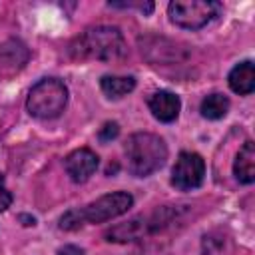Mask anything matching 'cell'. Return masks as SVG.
Segmentation results:
<instances>
[{
	"mask_svg": "<svg viewBox=\"0 0 255 255\" xmlns=\"http://www.w3.org/2000/svg\"><path fill=\"white\" fill-rule=\"evenodd\" d=\"M70 54L76 60H102L114 62L128 54L124 34L116 26H94L82 32L70 46Z\"/></svg>",
	"mask_w": 255,
	"mask_h": 255,
	"instance_id": "cell-1",
	"label": "cell"
},
{
	"mask_svg": "<svg viewBox=\"0 0 255 255\" xmlns=\"http://www.w3.org/2000/svg\"><path fill=\"white\" fill-rule=\"evenodd\" d=\"M126 157L128 169L137 177H147L157 171L167 159L165 141L149 131L131 133L126 141Z\"/></svg>",
	"mask_w": 255,
	"mask_h": 255,
	"instance_id": "cell-2",
	"label": "cell"
},
{
	"mask_svg": "<svg viewBox=\"0 0 255 255\" xmlns=\"http://www.w3.org/2000/svg\"><path fill=\"white\" fill-rule=\"evenodd\" d=\"M68 104V88L58 78H44L32 86L26 98V108L34 118H58Z\"/></svg>",
	"mask_w": 255,
	"mask_h": 255,
	"instance_id": "cell-3",
	"label": "cell"
},
{
	"mask_svg": "<svg viewBox=\"0 0 255 255\" xmlns=\"http://www.w3.org/2000/svg\"><path fill=\"white\" fill-rule=\"evenodd\" d=\"M219 10L221 4L209 0H175L167 6L169 20L185 30H199L207 26L219 14Z\"/></svg>",
	"mask_w": 255,
	"mask_h": 255,
	"instance_id": "cell-4",
	"label": "cell"
},
{
	"mask_svg": "<svg viewBox=\"0 0 255 255\" xmlns=\"http://www.w3.org/2000/svg\"><path fill=\"white\" fill-rule=\"evenodd\" d=\"M133 205V197L128 191H114L98 197L96 201L88 203L86 207L78 209L82 223H104L122 213H126Z\"/></svg>",
	"mask_w": 255,
	"mask_h": 255,
	"instance_id": "cell-5",
	"label": "cell"
},
{
	"mask_svg": "<svg viewBox=\"0 0 255 255\" xmlns=\"http://www.w3.org/2000/svg\"><path fill=\"white\" fill-rule=\"evenodd\" d=\"M205 175V161L195 151H181L171 169V183L181 191H189L201 185Z\"/></svg>",
	"mask_w": 255,
	"mask_h": 255,
	"instance_id": "cell-6",
	"label": "cell"
},
{
	"mask_svg": "<svg viewBox=\"0 0 255 255\" xmlns=\"http://www.w3.org/2000/svg\"><path fill=\"white\" fill-rule=\"evenodd\" d=\"M64 167L70 175L72 181L76 183H84L88 181L94 171L98 169V155L90 149V147H80L74 149L72 153H68V157L64 159Z\"/></svg>",
	"mask_w": 255,
	"mask_h": 255,
	"instance_id": "cell-7",
	"label": "cell"
},
{
	"mask_svg": "<svg viewBox=\"0 0 255 255\" xmlns=\"http://www.w3.org/2000/svg\"><path fill=\"white\" fill-rule=\"evenodd\" d=\"M147 106H149V112L153 114V118L159 120V122H165V124L177 120L179 110H181L179 98H177L173 92H167V90L155 92V94L149 98Z\"/></svg>",
	"mask_w": 255,
	"mask_h": 255,
	"instance_id": "cell-8",
	"label": "cell"
},
{
	"mask_svg": "<svg viewBox=\"0 0 255 255\" xmlns=\"http://www.w3.org/2000/svg\"><path fill=\"white\" fill-rule=\"evenodd\" d=\"M233 173L239 183L255 181V143L251 139H247L237 151V157L233 161Z\"/></svg>",
	"mask_w": 255,
	"mask_h": 255,
	"instance_id": "cell-9",
	"label": "cell"
},
{
	"mask_svg": "<svg viewBox=\"0 0 255 255\" xmlns=\"http://www.w3.org/2000/svg\"><path fill=\"white\" fill-rule=\"evenodd\" d=\"M227 82H229V88L239 94V96H247L255 90V66L251 60H245L241 64H237L229 76H227Z\"/></svg>",
	"mask_w": 255,
	"mask_h": 255,
	"instance_id": "cell-10",
	"label": "cell"
},
{
	"mask_svg": "<svg viewBox=\"0 0 255 255\" xmlns=\"http://www.w3.org/2000/svg\"><path fill=\"white\" fill-rule=\"evenodd\" d=\"M149 229V221L143 219V217H135L128 223H122V225H116L112 227L106 237L108 241H116V243H126V241H135L137 237H141L145 231Z\"/></svg>",
	"mask_w": 255,
	"mask_h": 255,
	"instance_id": "cell-11",
	"label": "cell"
},
{
	"mask_svg": "<svg viewBox=\"0 0 255 255\" xmlns=\"http://www.w3.org/2000/svg\"><path fill=\"white\" fill-rule=\"evenodd\" d=\"M100 88L108 98L120 100L135 88V80L131 76H104L100 80Z\"/></svg>",
	"mask_w": 255,
	"mask_h": 255,
	"instance_id": "cell-12",
	"label": "cell"
},
{
	"mask_svg": "<svg viewBox=\"0 0 255 255\" xmlns=\"http://www.w3.org/2000/svg\"><path fill=\"white\" fill-rule=\"evenodd\" d=\"M229 110V100L223 94H209L201 102V116L207 120H221Z\"/></svg>",
	"mask_w": 255,
	"mask_h": 255,
	"instance_id": "cell-13",
	"label": "cell"
},
{
	"mask_svg": "<svg viewBox=\"0 0 255 255\" xmlns=\"http://www.w3.org/2000/svg\"><path fill=\"white\" fill-rule=\"evenodd\" d=\"M84 223L80 219V213L78 209H70L66 215H62L60 219V229H66V231H74V229H80Z\"/></svg>",
	"mask_w": 255,
	"mask_h": 255,
	"instance_id": "cell-14",
	"label": "cell"
},
{
	"mask_svg": "<svg viewBox=\"0 0 255 255\" xmlns=\"http://www.w3.org/2000/svg\"><path fill=\"white\" fill-rule=\"evenodd\" d=\"M118 133H120V126H118L116 122H108V124H104V128L100 129V139H102V141H110V139H114Z\"/></svg>",
	"mask_w": 255,
	"mask_h": 255,
	"instance_id": "cell-15",
	"label": "cell"
},
{
	"mask_svg": "<svg viewBox=\"0 0 255 255\" xmlns=\"http://www.w3.org/2000/svg\"><path fill=\"white\" fill-rule=\"evenodd\" d=\"M10 203H12V193L8 191L6 181H4V175L0 173V211L8 209V207H10Z\"/></svg>",
	"mask_w": 255,
	"mask_h": 255,
	"instance_id": "cell-16",
	"label": "cell"
},
{
	"mask_svg": "<svg viewBox=\"0 0 255 255\" xmlns=\"http://www.w3.org/2000/svg\"><path fill=\"white\" fill-rule=\"evenodd\" d=\"M58 255H84V249H80L76 245H64L58 249Z\"/></svg>",
	"mask_w": 255,
	"mask_h": 255,
	"instance_id": "cell-17",
	"label": "cell"
}]
</instances>
